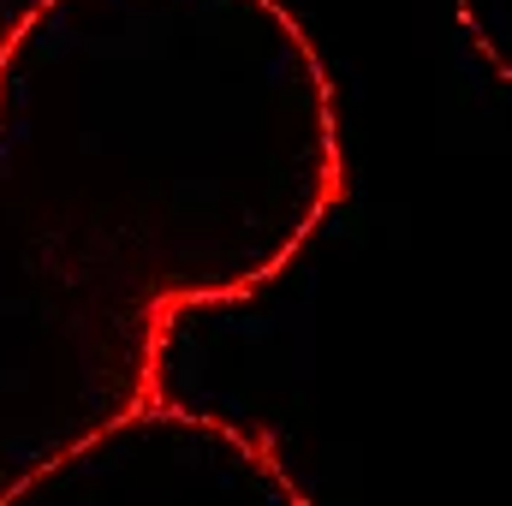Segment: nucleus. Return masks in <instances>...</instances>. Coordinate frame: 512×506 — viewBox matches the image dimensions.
<instances>
[{"label": "nucleus", "mask_w": 512, "mask_h": 506, "mask_svg": "<svg viewBox=\"0 0 512 506\" xmlns=\"http://www.w3.org/2000/svg\"><path fill=\"white\" fill-rule=\"evenodd\" d=\"M346 197L280 0H30L0 36V495L167 399L173 316L262 292Z\"/></svg>", "instance_id": "obj_1"}, {"label": "nucleus", "mask_w": 512, "mask_h": 506, "mask_svg": "<svg viewBox=\"0 0 512 506\" xmlns=\"http://www.w3.org/2000/svg\"><path fill=\"white\" fill-rule=\"evenodd\" d=\"M0 506H310L268 435L155 399L78 441Z\"/></svg>", "instance_id": "obj_2"}, {"label": "nucleus", "mask_w": 512, "mask_h": 506, "mask_svg": "<svg viewBox=\"0 0 512 506\" xmlns=\"http://www.w3.org/2000/svg\"><path fill=\"white\" fill-rule=\"evenodd\" d=\"M453 12L483 66H495L501 84H512V0H453Z\"/></svg>", "instance_id": "obj_3"}]
</instances>
